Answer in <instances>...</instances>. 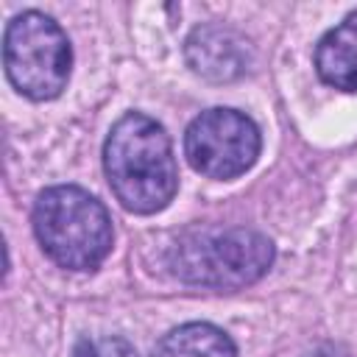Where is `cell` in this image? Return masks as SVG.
<instances>
[{
  "instance_id": "cell-1",
  "label": "cell",
  "mask_w": 357,
  "mask_h": 357,
  "mask_svg": "<svg viewBox=\"0 0 357 357\" xmlns=\"http://www.w3.org/2000/svg\"><path fill=\"white\" fill-rule=\"evenodd\" d=\"M103 167L117 201L137 215L165 209L178 187L170 137L156 120L139 112L112 126L103 145Z\"/></svg>"
},
{
  "instance_id": "cell-2",
  "label": "cell",
  "mask_w": 357,
  "mask_h": 357,
  "mask_svg": "<svg viewBox=\"0 0 357 357\" xmlns=\"http://www.w3.org/2000/svg\"><path fill=\"white\" fill-rule=\"evenodd\" d=\"M167 262L187 284L231 290L254 284L268 273L273 243L243 226H201L184 231L173 243Z\"/></svg>"
},
{
  "instance_id": "cell-3",
  "label": "cell",
  "mask_w": 357,
  "mask_h": 357,
  "mask_svg": "<svg viewBox=\"0 0 357 357\" xmlns=\"http://www.w3.org/2000/svg\"><path fill=\"white\" fill-rule=\"evenodd\" d=\"M33 231L45 254L70 271H92L112 251V218L106 206L81 187L59 184L39 192Z\"/></svg>"
},
{
  "instance_id": "cell-4",
  "label": "cell",
  "mask_w": 357,
  "mask_h": 357,
  "mask_svg": "<svg viewBox=\"0 0 357 357\" xmlns=\"http://www.w3.org/2000/svg\"><path fill=\"white\" fill-rule=\"evenodd\" d=\"M3 61L8 81L33 100L61 95L73 67L67 33L42 11H22L6 28Z\"/></svg>"
},
{
  "instance_id": "cell-5",
  "label": "cell",
  "mask_w": 357,
  "mask_h": 357,
  "mask_svg": "<svg viewBox=\"0 0 357 357\" xmlns=\"http://www.w3.org/2000/svg\"><path fill=\"white\" fill-rule=\"evenodd\" d=\"M259 148V128L234 109H206L184 134L187 162L209 178H234L245 173L257 162Z\"/></svg>"
},
{
  "instance_id": "cell-6",
  "label": "cell",
  "mask_w": 357,
  "mask_h": 357,
  "mask_svg": "<svg viewBox=\"0 0 357 357\" xmlns=\"http://www.w3.org/2000/svg\"><path fill=\"white\" fill-rule=\"evenodd\" d=\"M184 53L190 67L209 81H234L245 75L254 61V50L248 39L240 31L218 22L198 25L187 36Z\"/></svg>"
},
{
  "instance_id": "cell-7",
  "label": "cell",
  "mask_w": 357,
  "mask_h": 357,
  "mask_svg": "<svg viewBox=\"0 0 357 357\" xmlns=\"http://www.w3.org/2000/svg\"><path fill=\"white\" fill-rule=\"evenodd\" d=\"M315 70L324 84L343 92H357V11H351L318 42Z\"/></svg>"
},
{
  "instance_id": "cell-8",
  "label": "cell",
  "mask_w": 357,
  "mask_h": 357,
  "mask_svg": "<svg viewBox=\"0 0 357 357\" xmlns=\"http://www.w3.org/2000/svg\"><path fill=\"white\" fill-rule=\"evenodd\" d=\"M153 357H237V349L223 329L195 321L167 332Z\"/></svg>"
},
{
  "instance_id": "cell-9",
  "label": "cell",
  "mask_w": 357,
  "mask_h": 357,
  "mask_svg": "<svg viewBox=\"0 0 357 357\" xmlns=\"http://www.w3.org/2000/svg\"><path fill=\"white\" fill-rule=\"evenodd\" d=\"M73 357H137L134 346L123 337H86L73 349Z\"/></svg>"
},
{
  "instance_id": "cell-10",
  "label": "cell",
  "mask_w": 357,
  "mask_h": 357,
  "mask_svg": "<svg viewBox=\"0 0 357 357\" xmlns=\"http://www.w3.org/2000/svg\"><path fill=\"white\" fill-rule=\"evenodd\" d=\"M307 357H337V354H335V349H332V346H324V349H315V351H312V354H307Z\"/></svg>"
}]
</instances>
